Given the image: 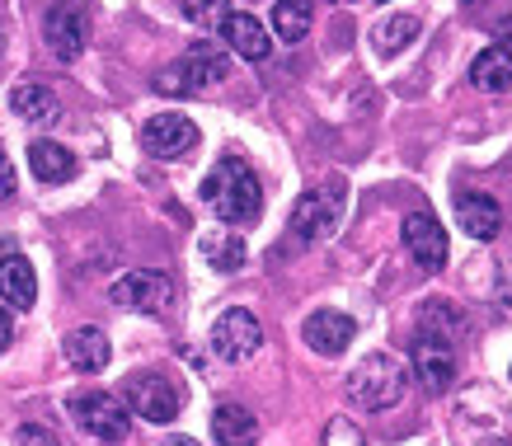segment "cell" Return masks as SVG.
Listing matches in <instances>:
<instances>
[{
	"mask_svg": "<svg viewBox=\"0 0 512 446\" xmlns=\"http://www.w3.org/2000/svg\"><path fill=\"white\" fill-rule=\"evenodd\" d=\"M202 249H207V263H212L217 273H235V268L245 263V245H240L235 235H226V231L202 235Z\"/></svg>",
	"mask_w": 512,
	"mask_h": 446,
	"instance_id": "obj_25",
	"label": "cell"
},
{
	"mask_svg": "<svg viewBox=\"0 0 512 446\" xmlns=\"http://www.w3.org/2000/svg\"><path fill=\"white\" fill-rule=\"evenodd\" d=\"M456 216H461V231L470 240H494L503 231V207L489 193H461L456 198Z\"/></svg>",
	"mask_w": 512,
	"mask_h": 446,
	"instance_id": "obj_17",
	"label": "cell"
},
{
	"mask_svg": "<svg viewBox=\"0 0 512 446\" xmlns=\"http://www.w3.org/2000/svg\"><path fill=\"white\" fill-rule=\"evenodd\" d=\"M29 170L43 184H66V179H76V155L57 141H29Z\"/></svg>",
	"mask_w": 512,
	"mask_h": 446,
	"instance_id": "obj_20",
	"label": "cell"
},
{
	"mask_svg": "<svg viewBox=\"0 0 512 446\" xmlns=\"http://www.w3.org/2000/svg\"><path fill=\"white\" fill-rule=\"evenodd\" d=\"M221 38H226V47H231L235 57H249V62H264L268 52H273V38H268V29L259 24L254 15H226L221 19Z\"/></svg>",
	"mask_w": 512,
	"mask_h": 446,
	"instance_id": "obj_15",
	"label": "cell"
},
{
	"mask_svg": "<svg viewBox=\"0 0 512 446\" xmlns=\"http://www.w3.org/2000/svg\"><path fill=\"white\" fill-rule=\"evenodd\" d=\"M43 38L62 62H76L85 38H90V15H85V5H80V0H57L43 19Z\"/></svg>",
	"mask_w": 512,
	"mask_h": 446,
	"instance_id": "obj_9",
	"label": "cell"
},
{
	"mask_svg": "<svg viewBox=\"0 0 512 446\" xmlns=\"http://www.w3.org/2000/svg\"><path fill=\"white\" fill-rule=\"evenodd\" d=\"M404 249L414 254L423 273H442L447 268V231L433 212H409L404 216Z\"/></svg>",
	"mask_w": 512,
	"mask_h": 446,
	"instance_id": "obj_10",
	"label": "cell"
},
{
	"mask_svg": "<svg viewBox=\"0 0 512 446\" xmlns=\"http://www.w3.org/2000/svg\"><path fill=\"white\" fill-rule=\"evenodd\" d=\"M202 202L226 221V226H254L264 216V188L254 179L245 155L226 151L212 165V174L202 179Z\"/></svg>",
	"mask_w": 512,
	"mask_h": 446,
	"instance_id": "obj_1",
	"label": "cell"
},
{
	"mask_svg": "<svg viewBox=\"0 0 512 446\" xmlns=\"http://www.w3.org/2000/svg\"><path fill=\"white\" fill-rule=\"evenodd\" d=\"M15 193V165H10V155L0 151V202Z\"/></svg>",
	"mask_w": 512,
	"mask_h": 446,
	"instance_id": "obj_29",
	"label": "cell"
},
{
	"mask_svg": "<svg viewBox=\"0 0 512 446\" xmlns=\"http://www.w3.org/2000/svg\"><path fill=\"white\" fill-rule=\"evenodd\" d=\"M165 446H198V442H193V437H184V432H179V437H165Z\"/></svg>",
	"mask_w": 512,
	"mask_h": 446,
	"instance_id": "obj_32",
	"label": "cell"
},
{
	"mask_svg": "<svg viewBox=\"0 0 512 446\" xmlns=\"http://www.w3.org/2000/svg\"><path fill=\"white\" fill-rule=\"evenodd\" d=\"M404 385H409V376H404V367L395 357L367 353L353 367V376H348V400L357 409H367V414H381V409H395L404 400Z\"/></svg>",
	"mask_w": 512,
	"mask_h": 446,
	"instance_id": "obj_2",
	"label": "cell"
},
{
	"mask_svg": "<svg viewBox=\"0 0 512 446\" xmlns=\"http://www.w3.org/2000/svg\"><path fill=\"white\" fill-rule=\"evenodd\" d=\"M329 5H353V0H329Z\"/></svg>",
	"mask_w": 512,
	"mask_h": 446,
	"instance_id": "obj_33",
	"label": "cell"
},
{
	"mask_svg": "<svg viewBox=\"0 0 512 446\" xmlns=\"http://www.w3.org/2000/svg\"><path fill=\"white\" fill-rule=\"evenodd\" d=\"M470 85L484 94H503L512 90V52H503V47H484L480 57L470 62Z\"/></svg>",
	"mask_w": 512,
	"mask_h": 446,
	"instance_id": "obj_18",
	"label": "cell"
},
{
	"mask_svg": "<svg viewBox=\"0 0 512 446\" xmlns=\"http://www.w3.org/2000/svg\"><path fill=\"white\" fill-rule=\"evenodd\" d=\"M325 446H367V442H362V428L339 414V418H329L325 423Z\"/></svg>",
	"mask_w": 512,
	"mask_h": 446,
	"instance_id": "obj_27",
	"label": "cell"
},
{
	"mask_svg": "<svg viewBox=\"0 0 512 446\" xmlns=\"http://www.w3.org/2000/svg\"><path fill=\"white\" fill-rule=\"evenodd\" d=\"M306 343H311L315 353H325V357H339L348 343H353V334H357V324L343 315V310H315L311 320H306Z\"/></svg>",
	"mask_w": 512,
	"mask_h": 446,
	"instance_id": "obj_14",
	"label": "cell"
},
{
	"mask_svg": "<svg viewBox=\"0 0 512 446\" xmlns=\"http://www.w3.org/2000/svg\"><path fill=\"white\" fill-rule=\"evenodd\" d=\"M113 306L123 310H141V315H160L170 310L174 301V282L165 273H151V268H137V273H123L118 282L109 287Z\"/></svg>",
	"mask_w": 512,
	"mask_h": 446,
	"instance_id": "obj_7",
	"label": "cell"
},
{
	"mask_svg": "<svg viewBox=\"0 0 512 446\" xmlns=\"http://www.w3.org/2000/svg\"><path fill=\"white\" fill-rule=\"evenodd\" d=\"M419 339H437V343H456L466 339V320H461V310L447 306V301H428L419 315Z\"/></svg>",
	"mask_w": 512,
	"mask_h": 446,
	"instance_id": "obj_21",
	"label": "cell"
},
{
	"mask_svg": "<svg viewBox=\"0 0 512 446\" xmlns=\"http://www.w3.org/2000/svg\"><path fill=\"white\" fill-rule=\"evenodd\" d=\"M226 71H231V57H226L217 43H198V47H188L174 66H165V71H160L156 90L170 94V99H188V94L221 85V80H226Z\"/></svg>",
	"mask_w": 512,
	"mask_h": 446,
	"instance_id": "obj_3",
	"label": "cell"
},
{
	"mask_svg": "<svg viewBox=\"0 0 512 446\" xmlns=\"http://www.w3.org/2000/svg\"><path fill=\"white\" fill-rule=\"evenodd\" d=\"M311 19H315V0H278L273 5V33L282 43H301L311 33Z\"/></svg>",
	"mask_w": 512,
	"mask_h": 446,
	"instance_id": "obj_22",
	"label": "cell"
},
{
	"mask_svg": "<svg viewBox=\"0 0 512 446\" xmlns=\"http://www.w3.org/2000/svg\"><path fill=\"white\" fill-rule=\"evenodd\" d=\"M414 38H419V19H414V15H390V19H381V24H376V33H372V43H376V52H381V57L404 52Z\"/></svg>",
	"mask_w": 512,
	"mask_h": 446,
	"instance_id": "obj_24",
	"label": "cell"
},
{
	"mask_svg": "<svg viewBox=\"0 0 512 446\" xmlns=\"http://www.w3.org/2000/svg\"><path fill=\"white\" fill-rule=\"evenodd\" d=\"M259 348H264V329H259V320H254L249 310L235 306L212 324V353H217L221 362L240 367V362H249Z\"/></svg>",
	"mask_w": 512,
	"mask_h": 446,
	"instance_id": "obj_8",
	"label": "cell"
},
{
	"mask_svg": "<svg viewBox=\"0 0 512 446\" xmlns=\"http://www.w3.org/2000/svg\"><path fill=\"white\" fill-rule=\"evenodd\" d=\"M348 212V184L343 179H325V184L306 188L292 207V231L301 240H325Z\"/></svg>",
	"mask_w": 512,
	"mask_h": 446,
	"instance_id": "obj_4",
	"label": "cell"
},
{
	"mask_svg": "<svg viewBox=\"0 0 512 446\" xmlns=\"http://www.w3.org/2000/svg\"><path fill=\"white\" fill-rule=\"evenodd\" d=\"M71 418H76L80 432H90L94 442H123L127 428H132V414L118 395H104V390H90V395H71L66 400Z\"/></svg>",
	"mask_w": 512,
	"mask_h": 446,
	"instance_id": "obj_6",
	"label": "cell"
},
{
	"mask_svg": "<svg viewBox=\"0 0 512 446\" xmlns=\"http://www.w3.org/2000/svg\"><path fill=\"white\" fill-rule=\"evenodd\" d=\"M10 339H15V324H10V310H0V353L10 348Z\"/></svg>",
	"mask_w": 512,
	"mask_h": 446,
	"instance_id": "obj_30",
	"label": "cell"
},
{
	"mask_svg": "<svg viewBox=\"0 0 512 446\" xmlns=\"http://www.w3.org/2000/svg\"><path fill=\"white\" fill-rule=\"evenodd\" d=\"M212 437L221 446H254L259 442V418L249 414L245 404H221L212 414Z\"/></svg>",
	"mask_w": 512,
	"mask_h": 446,
	"instance_id": "obj_19",
	"label": "cell"
},
{
	"mask_svg": "<svg viewBox=\"0 0 512 446\" xmlns=\"http://www.w3.org/2000/svg\"><path fill=\"white\" fill-rule=\"evenodd\" d=\"M381 5H386V0H381Z\"/></svg>",
	"mask_w": 512,
	"mask_h": 446,
	"instance_id": "obj_34",
	"label": "cell"
},
{
	"mask_svg": "<svg viewBox=\"0 0 512 446\" xmlns=\"http://www.w3.org/2000/svg\"><path fill=\"white\" fill-rule=\"evenodd\" d=\"M123 404H127V414L146 418V423H174L179 409H184V395H179V385H174L170 376L141 371V376H127Z\"/></svg>",
	"mask_w": 512,
	"mask_h": 446,
	"instance_id": "obj_5",
	"label": "cell"
},
{
	"mask_svg": "<svg viewBox=\"0 0 512 446\" xmlns=\"http://www.w3.org/2000/svg\"><path fill=\"white\" fill-rule=\"evenodd\" d=\"M414 376H419L423 390L442 395L451 381H456V348L437 339H419L414 343Z\"/></svg>",
	"mask_w": 512,
	"mask_h": 446,
	"instance_id": "obj_12",
	"label": "cell"
},
{
	"mask_svg": "<svg viewBox=\"0 0 512 446\" xmlns=\"http://www.w3.org/2000/svg\"><path fill=\"white\" fill-rule=\"evenodd\" d=\"M10 104H15V113L24 123H52L57 118V94L47 90V85H19L10 94Z\"/></svg>",
	"mask_w": 512,
	"mask_h": 446,
	"instance_id": "obj_23",
	"label": "cell"
},
{
	"mask_svg": "<svg viewBox=\"0 0 512 446\" xmlns=\"http://www.w3.org/2000/svg\"><path fill=\"white\" fill-rule=\"evenodd\" d=\"M0 296H5V306H15V310H29L38 301L33 263L19 249H5V245H0Z\"/></svg>",
	"mask_w": 512,
	"mask_h": 446,
	"instance_id": "obj_13",
	"label": "cell"
},
{
	"mask_svg": "<svg viewBox=\"0 0 512 446\" xmlns=\"http://www.w3.org/2000/svg\"><path fill=\"white\" fill-rule=\"evenodd\" d=\"M15 446H62V442H57V432H47L43 423H24V428L15 432Z\"/></svg>",
	"mask_w": 512,
	"mask_h": 446,
	"instance_id": "obj_28",
	"label": "cell"
},
{
	"mask_svg": "<svg viewBox=\"0 0 512 446\" xmlns=\"http://www.w3.org/2000/svg\"><path fill=\"white\" fill-rule=\"evenodd\" d=\"M193 141H198V127H193V118H184V113H160V118H151V123L141 127V146H146V155H160V160H179V155L193 151Z\"/></svg>",
	"mask_w": 512,
	"mask_h": 446,
	"instance_id": "obj_11",
	"label": "cell"
},
{
	"mask_svg": "<svg viewBox=\"0 0 512 446\" xmlns=\"http://www.w3.org/2000/svg\"><path fill=\"white\" fill-rule=\"evenodd\" d=\"M62 348H66V362H71L76 371H104L109 367V357H113L109 334H104L99 324H80V329H71Z\"/></svg>",
	"mask_w": 512,
	"mask_h": 446,
	"instance_id": "obj_16",
	"label": "cell"
},
{
	"mask_svg": "<svg viewBox=\"0 0 512 446\" xmlns=\"http://www.w3.org/2000/svg\"><path fill=\"white\" fill-rule=\"evenodd\" d=\"M184 15L198 29H221V19L231 15V0H184Z\"/></svg>",
	"mask_w": 512,
	"mask_h": 446,
	"instance_id": "obj_26",
	"label": "cell"
},
{
	"mask_svg": "<svg viewBox=\"0 0 512 446\" xmlns=\"http://www.w3.org/2000/svg\"><path fill=\"white\" fill-rule=\"evenodd\" d=\"M498 47H503V52H512V15L498 19Z\"/></svg>",
	"mask_w": 512,
	"mask_h": 446,
	"instance_id": "obj_31",
	"label": "cell"
}]
</instances>
